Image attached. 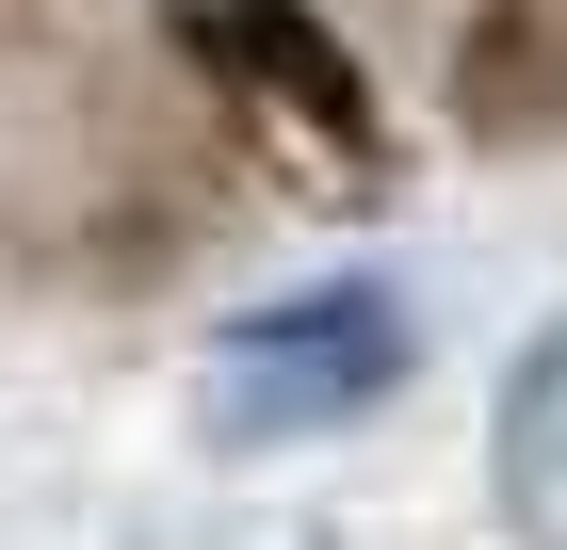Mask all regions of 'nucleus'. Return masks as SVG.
Segmentation results:
<instances>
[{
    "mask_svg": "<svg viewBox=\"0 0 567 550\" xmlns=\"http://www.w3.org/2000/svg\"><path fill=\"white\" fill-rule=\"evenodd\" d=\"M405 373H422V324H405V292H373V276H308V292L244 308V324L212 340L195 422H212L227 454H308V437H357Z\"/></svg>",
    "mask_w": 567,
    "mask_h": 550,
    "instance_id": "nucleus-3",
    "label": "nucleus"
},
{
    "mask_svg": "<svg viewBox=\"0 0 567 550\" xmlns=\"http://www.w3.org/2000/svg\"><path fill=\"white\" fill-rule=\"evenodd\" d=\"M486 486H503V535L567 550V324L503 373V422H486Z\"/></svg>",
    "mask_w": 567,
    "mask_h": 550,
    "instance_id": "nucleus-5",
    "label": "nucleus"
},
{
    "mask_svg": "<svg viewBox=\"0 0 567 550\" xmlns=\"http://www.w3.org/2000/svg\"><path fill=\"white\" fill-rule=\"evenodd\" d=\"M227 195H244V129L178 65L163 82H97L0 146V259L33 292H163L178 259H212Z\"/></svg>",
    "mask_w": 567,
    "mask_h": 550,
    "instance_id": "nucleus-1",
    "label": "nucleus"
},
{
    "mask_svg": "<svg viewBox=\"0 0 567 550\" xmlns=\"http://www.w3.org/2000/svg\"><path fill=\"white\" fill-rule=\"evenodd\" d=\"M437 97L471 146H567V0H471L454 49H437Z\"/></svg>",
    "mask_w": 567,
    "mask_h": 550,
    "instance_id": "nucleus-4",
    "label": "nucleus"
},
{
    "mask_svg": "<svg viewBox=\"0 0 567 550\" xmlns=\"http://www.w3.org/2000/svg\"><path fill=\"white\" fill-rule=\"evenodd\" d=\"M65 17H82V0H0V97H17L49 49H65Z\"/></svg>",
    "mask_w": 567,
    "mask_h": 550,
    "instance_id": "nucleus-6",
    "label": "nucleus"
},
{
    "mask_svg": "<svg viewBox=\"0 0 567 550\" xmlns=\"http://www.w3.org/2000/svg\"><path fill=\"white\" fill-rule=\"evenodd\" d=\"M146 33L244 129V163L308 178V195H390V97L324 0H146Z\"/></svg>",
    "mask_w": 567,
    "mask_h": 550,
    "instance_id": "nucleus-2",
    "label": "nucleus"
}]
</instances>
